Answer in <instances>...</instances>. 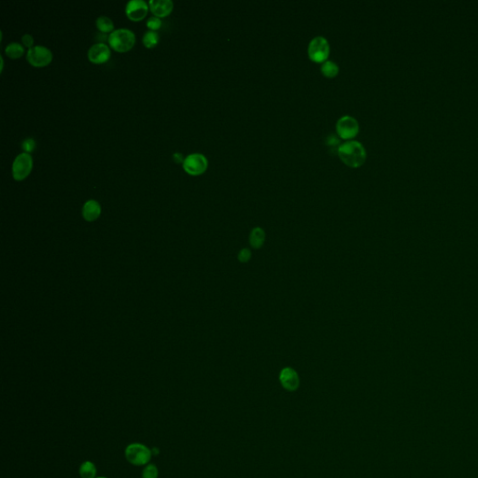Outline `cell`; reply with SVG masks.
Masks as SVG:
<instances>
[{
    "mask_svg": "<svg viewBox=\"0 0 478 478\" xmlns=\"http://www.w3.org/2000/svg\"><path fill=\"white\" fill-rule=\"evenodd\" d=\"M172 158L174 160V162H175L176 164H181V163L183 164L184 159H185V157L183 156V154H181V153H175V154L172 155Z\"/></svg>",
    "mask_w": 478,
    "mask_h": 478,
    "instance_id": "25",
    "label": "cell"
},
{
    "mask_svg": "<svg viewBox=\"0 0 478 478\" xmlns=\"http://www.w3.org/2000/svg\"><path fill=\"white\" fill-rule=\"evenodd\" d=\"M149 8V3L145 0H130L125 6V13L130 20L138 21L148 14Z\"/></svg>",
    "mask_w": 478,
    "mask_h": 478,
    "instance_id": "9",
    "label": "cell"
},
{
    "mask_svg": "<svg viewBox=\"0 0 478 478\" xmlns=\"http://www.w3.org/2000/svg\"><path fill=\"white\" fill-rule=\"evenodd\" d=\"M162 27V21L159 17L150 16L147 21V27L151 31L158 30Z\"/></svg>",
    "mask_w": 478,
    "mask_h": 478,
    "instance_id": "22",
    "label": "cell"
},
{
    "mask_svg": "<svg viewBox=\"0 0 478 478\" xmlns=\"http://www.w3.org/2000/svg\"><path fill=\"white\" fill-rule=\"evenodd\" d=\"M88 59L92 63L103 64L107 62L112 56V51L106 43L97 42L91 46L87 53Z\"/></svg>",
    "mask_w": 478,
    "mask_h": 478,
    "instance_id": "10",
    "label": "cell"
},
{
    "mask_svg": "<svg viewBox=\"0 0 478 478\" xmlns=\"http://www.w3.org/2000/svg\"><path fill=\"white\" fill-rule=\"evenodd\" d=\"M321 73L323 76L327 78H335L336 75L339 72V68L338 66L335 64V62L332 61H326L322 66H321Z\"/></svg>",
    "mask_w": 478,
    "mask_h": 478,
    "instance_id": "19",
    "label": "cell"
},
{
    "mask_svg": "<svg viewBox=\"0 0 478 478\" xmlns=\"http://www.w3.org/2000/svg\"><path fill=\"white\" fill-rule=\"evenodd\" d=\"M101 207L96 200H88L82 208V215L88 222H93L99 217Z\"/></svg>",
    "mask_w": 478,
    "mask_h": 478,
    "instance_id": "13",
    "label": "cell"
},
{
    "mask_svg": "<svg viewBox=\"0 0 478 478\" xmlns=\"http://www.w3.org/2000/svg\"><path fill=\"white\" fill-rule=\"evenodd\" d=\"M5 53L10 58H20L25 53V48L21 43L11 42L6 46Z\"/></svg>",
    "mask_w": 478,
    "mask_h": 478,
    "instance_id": "16",
    "label": "cell"
},
{
    "mask_svg": "<svg viewBox=\"0 0 478 478\" xmlns=\"http://www.w3.org/2000/svg\"><path fill=\"white\" fill-rule=\"evenodd\" d=\"M266 240L265 231L260 227H256L250 233V242L253 249H260Z\"/></svg>",
    "mask_w": 478,
    "mask_h": 478,
    "instance_id": "14",
    "label": "cell"
},
{
    "mask_svg": "<svg viewBox=\"0 0 478 478\" xmlns=\"http://www.w3.org/2000/svg\"><path fill=\"white\" fill-rule=\"evenodd\" d=\"M96 478H106V477H102V476H100V477H96Z\"/></svg>",
    "mask_w": 478,
    "mask_h": 478,
    "instance_id": "28",
    "label": "cell"
},
{
    "mask_svg": "<svg viewBox=\"0 0 478 478\" xmlns=\"http://www.w3.org/2000/svg\"><path fill=\"white\" fill-rule=\"evenodd\" d=\"M336 132L343 139L355 138L359 133V123L355 118L344 116L337 121Z\"/></svg>",
    "mask_w": 478,
    "mask_h": 478,
    "instance_id": "8",
    "label": "cell"
},
{
    "mask_svg": "<svg viewBox=\"0 0 478 478\" xmlns=\"http://www.w3.org/2000/svg\"><path fill=\"white\" fill-rule=\"evenodd\" d=\"M124 455L128 462L132 465L143 466L149 463L153 453L149 447H147L145 445L134 443L125 448Z\"/></svg>",
    "mask_w": 478,
    "mask_h": 478,
    "instance_id": "3",
    "label": "cell"
},
{
    "mask_svg": "<svg viewBox=\"0 0 478 478\" xmlns=\"http://www.w3.org/2000/svg\"><path fill=\"white\" fill-rule=\"evenodd\" d=\"M36 140L32 138H27L23 141L21 143V148L24 149V153L31 154L36 149Z\"/></svg>",
    "mask_w": 478,
    "mask_h": 478,
    "instance_id": "21",
    "label": "cell"
},
{
    "mask_svg": "<svg viewBox=\"0 0 478 478\" xmlns=\"http://www.w3.org/2000/svg\"><path fill=\"white\" fill-rule=\"evenodd\" d=\"M279 381L282 387L288 392H295L300 386V378L297 372L291 367H286L279 374Z\"/></svg>",
    "mask_w": 478,
    "mask_h": 478,
    "instance_id": "11",
    "label": "cell"
},
{
    "mask_svg": "<svg viewBox=\"0 0 478 478\" xmlns=\"http://www.w3.org/2000/svg\"><path fill=\"white\" fill-rule=\"evenodd\" d=\"M53 52L43 45H35L27 51V60L28 63L36 68L48 66L53 61Z\"/></svg>",
    "mask_w": 478,
    "mask_h": 478,
    "instance_id": "6",
    "label": "cell"
},
{
    "mask_svg": "<svg viewBox=\"0 0 478 478\" xmlns=\"http://www.w3.org/2000/svg\"><path fill=\"white\" fill-rule=\"evenodd\" d=\"M308 57L316 63H324L329 57L330 45L328 40L323 37H314L309 42L308 49Z\"/></svg>",
    "mask_w": 478,
    "mask_h": 478,
    "instance_id": "4",
    "label": "cell"
},
{
    "mask_svg": "<svg viewBox=\"0 0 478 478\" xmlns=\"http://www.w3.org/2000/svg\"><path fill=\"white\" fill-rule=\"evenodd\" d=\"M0 61H1V71L3 70V68H4V61H3V57L0 56Z\"/></svg>",
    "mask_w": 478,
    "mask_h": 478,
    "instance_id": "27",
    "label": "cell"
},
{
    "mask_svg": "<svg viewBox=\"0 0 478 478\" xmlns=\"http://www.w3.org/2000/svg\"><path fill=\"white\" fill-rule=\"evenodd\" d=\"M208 166L207 157L202 154H191L187 155L182 164L183 169L191 176L201 175L205 173Z\"/></svg>",
    "mask_w": 478,
    "mask_h": 478,
    "instance_id": "7",
    "label": "cell"
},
{
    "mask_svg": "<svg viewBox=\"0 0 478 478\" xmlns=\"http://www.w3.org/2000/svg\"><path fill=\"white\" fill-rule=\"evenodd\" d=\"M96 465L92 462H84L80 467V475L81 478H96Z\"/></svg>",
    "mask_w": 478,
    "mask_h": 478,
    "instance_id": "17",
    "label": "cell"
},
{
    "mask_svg": "<svg viewBox=\"0 0 478 478\" xmlns=\"http://www.w3.org/2000/svg\"><path fill=\"white\" fill-rule=\"evenodd\" d=\"M151 453H153V455H158V454H159V449L156 448V447H154V448L151 449Z\"/></svg>",
    "mask_w": 478,
    "mask_h": 478,
    "instance_id": "26",
    "label": "cell"
},
{
    "mask_svg": "<svg viewBox=\"0 0 478 478\" xmlns=\"http://www.w3.org/2000/svg\"><path fill=\"white\" fill-rule=\"evenodd\" d=\"M96 27L98 28V30L101 33H104V34H106V33L111 34L115 30L113 21L110 17L105 16V15L98 17L96 19Z\"/></svg>",
    "mask_w": 478,
    "mask_h": 478,
    "instance_id": "15",
    "label": "cell"
},
{
    "mask_svg": "<svg viewBox=\"0 0 478 478\" xmlns=\"http://www.w3.org/2000/svg\"><path fill=\"white\" fill-rule=\"evenodd\" d=\"M149 6L154 16L162 18L170 14L174 3L172 0H149Z\"/></svg>",
    "mask_w": 478,
    "mask_h": 478,
    "instance_id": "12",
    "label": "cell"
},
{
    "mask_svg": "<svg viewBox=\"0 0 478 478\" xmlns=\"http://www.w3.org/2000/svg\"><path fill=\"white\" fill-rule=\"evenodd\" d=\"M33 158L31 154L21 153L18 154L12 163V177L15 181H23L31 173Z\"/></svg>",
    "mask_w": 478,
    "mask_h": 478,
    "instance_id": "5",
    "label": "cell"
},
{
    "mask_svg": "<svg viewBox=\"0 0 478 478\" xmlns=\"http://www.w3.org/2000/svg\"><path fill=\"white\" fill-rule=\"evenodd\" d=\"M110 46L120 53H125L133 48L136 43V35L129 28H118L107 37Z\"/></svg>",
    "mask_w": 478,
    "mask_h": 478,
    "instance_id": "2",
    "label": "cell"
},
{
    "mask_svg": "<svg viewBox=\"0 0 478 478\" xmlns=\"http://www.w3.org/2000/svg\"><path fill=\"white\" fill-rule=\"evenodd\" d=\"M251 258V252L248 249L240 250L238 254V260L241 263H248Z\"/></svg>",
    "mask_w": 478,
    "mask_h": 478,
    "instance_id": "23",
    "label": "cell"
},
{
    "mask_svg": "<svg viewBox=\"0 0 478 478\" xmlns=\"http://www.w3.org/2000/svg\"><path fill=\"white\" fill-rule=\"evenodd\" d=\"M21 42L28 49L34 47V37L30 34H25L21 37Z\"/></svg>",
    "mask_w": 478,
    "mask_h": 478,
    "instance_id": "24",
    "label": "cell"
},
{
    "mask_svg": "<svg viewBox=\"0 0 478 478\" xmlns=\"http://www.w3.org/2000/svg\"><path fill=\"white\" fill-rule=\"evenodd\" d=\"M158 468L154 464H147L142 472V478H158Z\"/></svg>",
    "mask_w": 478,
    "mask_h": 478,
    "instance_id": "20",
    "label": "cell"
},
{
    "mask_svg": "<svg viewBox=\"0 0 478 478\" xmlns=\"http://www.w3.org/2000/svg\"><path fill=\"white\" fill-rule=\"evenodd\" d=\"M337 154L345 165L353 168L360 167L366 160V150L364 147L355 140L341 144L337 149Z\"/></svg>",
    "mask_w": 478,
    "mask_h": 478,
    "instance_id": "1",
    "label": "cell"
},
{
    "mask_svg": "<svg viewBox=\"0 0 478 478\" xmlns=\"http://www.w3.org/2000/svg\"><path fill=\"white\" fill-rule=\"evenodd\" d=\"M160 36L156 31L148 30L142 37V42L146 48H154L159 42Z\"/></svg>",
    "mask_w": 478,
    "mask_h": 478,
    "instance_id": "18",
    "label": "cell"
}]
</instances>
